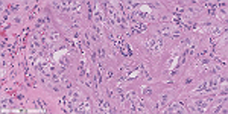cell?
Here are the masks:
<instances>
[{"label": "cell", "mask_w": 228, "mask_h": 114, "mask_svg": "<svg viewBox=\"0 0 228 114\" xmlns=\"http://www.w3.org/2000/svg\"><path fill=\"white\" fill-rule=\"evenodd\" d=\"M67 94H69V97H70V102L75 104V105H78V100L81 99V96H82V93H81L79 88H70V91H69Z\"/></svg>", "instance_id": "1"}, {"label": "cell", "mask_w": 228, "mask_h": 114, "mask_svg": "<svg viewBox=\"0 0 228 114\" xmlns=\"http://www.w3.org/2000/svg\"><path fill=\"white\" fill-rule=\"evenodd\" d=\"M169 97H170V91H164L161 94V97H160V102L155 105V110H164V106H167Z\"/></svg>", "instance_id": "2"}, {"label": "cell", "mask_w": 228, "mask_h": 114, "mask_svg": "<svg viewBox=\"0 0 228 114\" xmlns=\"http://www.w3.org/2000/svg\"><path fill=\"white\" fill-rule=\"evenodd\" d=\"M58 62L61 64V69H64V70H65V67H69V64H70V59H69L67 53H62V55H59Z\"/></svg>", "instance_id": "3"}, {"label": "cell", "mask_w": 228, "mask_h": 114, "mask_svg": "<svg viewBox=\"0 0 228 114\" xmlns=\"http://www.w3.org/2000/svg\"><path fill=\"white\" fill-rule=\"evenodd\" d=\"M146 47H148V50H151V52L154 53V50H155V47H157V35L151 37L149 40L146 41Z\"/></svg>", "instance_id": "4"}, {"label": "cell", "mask_w": 228, "mask_h": 114, "mask_svg": "<svg viewBox=\"0 0 228 114\" xmlns=\"http://www.w3.org/2000/svg\"><path fill=\"white\" fill-rule=\"evenodd\" d=\"M140 75V67H134V71H131L126 78H125V81H131V79H135L137 76Z\"/></svg>", "instance_id": "5"}, {"label": "cell", "mask_w": 228, "mask_h": 114, "mask_svg": "<svg viewBox=\"0 0 228 114\" xmlns=\"http://www.w3.org/2000/svg\"><path fill=\"white\" fill-rule=\"evenodd\" d=\"M151 94H152L151 85H143V87H141V97H149Z\"/></svg>", "instance_id": "6"}, {"label": "cell", "mask_w": 228, "mask_h": 114, "mask_svg": "<svg viewBox=\"0 0 228 114\" xmlns=\"http://www.w3.org/2000/svg\"><path fill=\"white\" fill-rule=\"evenodd\" d=\"M96 53H97V58H102V59L108 56V55H106V49L104 47V46H100V47L97 49V52H96Z\"/></svg>", "instance_id": "7"}, {"label": "cell", "mask_w": 228, "mask_h": 114, "mask_svg": "<svg viewBox=\"0 0 228 114\" xmlns=\"http://www.w3.org/2000/svg\"><path fill=\"white\" fill-rule=\"evenodd\" d=\"M18 9H20V3H11L8 6V11H11V12H15Z\"/></svg>", "instance_id": "8"}, {"label": "cell", "mask_w": 228, "mask_h": 114, "mask_svg": "<svg viewBox=\"0 0 228 114\" xmlns=\"http://www.w3.org/2000/svg\"><path fill=\"white\" fill-rule=\"evenodd\" d=\"M61 82H62V85L65 88H73V84H71L69 79H61Z\"/></svg>", "instance_id": "9"}, {"label": "cell", "mask_w": 228, "mask_h": 114, "mask_svg": "<svg viewBox=\"0 0 228 114\" xmlns=\"http://www.w3.org/2000/svg\"><path fill=\"white\" fill-rule=\"evenodd\" d=\"M106 96L110 97V99H111V97H114V96H116V93H114V90H113V88H110V87L106 88Z\"/></svg>", "instance_id": "10"}, {"label": "cell", "mask_w": 228, "mask_h": 114, "mask_svg": "<svg viewBox=\"0 0 228 114\" xmlns=\"http://www.w3.org/2000/svg\"><path fill=\"white\" fill-rule=\"evenodd\" d=\"M113 78H114V70H113V69H108V73H106V79H108V81H111Z\"/></svg>", "instance_id": "11"}, {"label": "cell", "mask_w": 228, "mask_h": 114, "mask_svg": "<svg viewBox=\"0 0 228 114\" xmlns=\"http://www.w3.org/2000/svg\"><path fill=\"white\" fill-rule=\"evenodd\" d=\"M193 81H195V78H193V76H189V78H185V79H184V85H190V84H193Z\"/></svg>", "instance_id": "12"}, {"label": "cell", "mask_w": 228, "mask_h": 114, "mask_svg": "<svg viewBox=\"0 0 228 114\" xmlns=\"http://www.w3.org/2000/svg\"><path fill=\"white\" fill-rule=\"evenodd\" d=\"M218 96H220V97H227V88H225V85H224V88L219 91V94Z\"/></svg>", "instance_id": "13"}, {"label": "cell", "mask_w": 228, "mask_h": 114, "mask_svg": "<svg viewBox=\"0 0 228 114\" xmlns=\"http://www.w3.org/2000/svg\"><path fill=\"white\" fill-rule=\"evenodd\" d=\"M91 61H93V62L97 61V53L96 52H91Z\"/></svg>", "instance_id": "14"}, {"label": "cell", "mask_w": 228, "mask_h": 114, "mask_svg": "<svg viewBox=\"0 0 228 114\" xmlns=\"http://www.w3.org/2000/svg\"><path fill=\"white\" fill-rule=\"evenodd\" d=\"M14 97H15V99H18V100H21V99H23V97H25V96H23L21 93H18V94H17V93H15V94H14Z\"/></svg>", "instance_id": "15"}, {"label": "cell", "mask_w": 228, "mask_h": 114, "mask_svg": "<svg viewBox=\"0 0 228 114\" xmlns=\"http://www.w3.org/2000/svg\"><path fill=\"white\" fill-rule=\"evenodd\" d=\"M14 21H15V23H17V25H18V23H20L21 20H20V18H18V17H15V18H14Z\"/></svg>", "instance_id": "16"}]
</instances>
